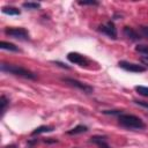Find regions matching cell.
I'll use <instances>...</instances> for the list:
<instances>
[{"label":"cell","mask_w":148,"mask_h":148,"mask_svg":"<svg viewBox=\"0 0 148 148\" xmlns=\"http://www.w3.org/2000/svg\"><path fill=\"white\" fill-rule=\"evenodd\" d=\"M118 123L128 130H143L146 127V124L140 117L130 113H120L118 116Z\"/></svg>","instance_id":"cell-1"},{"label":"cell","mask_w":148,"mask_h":148,"mask_svg":"<svg viewBox=\"0 0 148 148\" xmlns=\"http://www.w3.org/2000/svg\"><path fill=\"white\" fill-rule=\"evenodd\" d=\"M0 69L5 73H9L20 77H24V79H29V80H36L37 75L35 73H32L31 71L21 67V66H16V65H12V64H1Z\"/></svg>","instance_id":"cell-2"},{"label":"cell","mask_w":148,"mask_h":148,"mask_svg":"<svg viewBox=\"0 0 148 148\" xmlns=\"http://www.w3.org/2000/svg\"><path fill=\"white\" fill-rule=\"evenodd\" d=\"M61 80L65 83H67V84H69V86H72L74 88H76V89H79V90H81V91H83L86 94H91L94 91V88L91 86H89V84H87L84 82H81V81H79L76 79H73V77H62Z\"/></svg>","instance_id":"cell-3"},{"label":"cell","mask_w":148,"mask_h":148,"mask_svg":"<svg viewBox=\"0 0 148 148\" xmlns=\"http://www.w3.org/2000/svg\"><path fill=\"white\" fill-rule=\"evenodd\" d=\"M5 34L9 37H13V38L20 39V40L29 39V32L24 28H6Z\"/></svg>","instance_id":"cell-4"},{"label":"cell","mask_w":148,"mask_h":148,"mask_svg":"<svg viewBox=\"0 0 148 148\" xmlns=\"http://www.w3.org/2000/svg\"><path fill=\"white\" fill-rule=\"evenodd\" d=\"M98 31L106 35L108 37H110L112 39H117V35H118L117 34V28H116V25L112 21H108L104 24H101L98 27Z\"/></svg>","instance_id":"cell-5"},{"label":"cell","mask_w":148,"mask_h":148,"mask_svg":"<svg viewBox=\"0 0 148 148\" xmlns=\"http://www.w3.org/2000/svg\"><path fill=\"white\" fill-rule=\"evenodd\" d=\"M67 59H68L72 64L79 65V66H81V67H87V66L90 64L89 59H88L86 56H83V54H81V53H77V52H69V53L67 54Z\"/></svg>","instance_id":"cell-6"},{"label":"cell","mask_w":148,"mask_h":148,"mask_svg":"<svg viewBox=\"0 0 148 148\" xmlns=\"http://www.w3.org/2000/svg\"><path fill=\"white\" fill-rule=\"evenodd\" d=\"M118 66L120 68H123L126 72H132V73H142L146 71V67L139 64H134V62H130V61H125L121 60L118 62Z\"/></svg>","instance_id":"cell-7"},{"label":"cell","mask_w":148,"mask_h":148,"mask_svg":"<svg viewBox=\"0 0 148 148\" xmlns=\"http://www.w3.org/2000/svg\"><path fill=\"white\" fill-rule=\"evenodd\" d=\"M123 34H124V36L127 39H130L132 42H136V40H140L141 39V35L136 30H134L133 28L127 27V25L123 28Z\"/></svg>","instance_id":"cell-8"},{"label":"cell","mask_w":148,"mask_h":148,"mask_svg":"<svg viewBox=\"0 0 148 148\" xmlns=\"http://www.w3.org/2000/svg\"><path fill=\"white\" fill-rule=\"evenodd\" d=\"M91 143L96 145L98 148H111L108 143V139L104 135H92L89 140Z\"/></svg>","instance_id":"cell-9"},{"label":"cell","mask_w":148,"mask_h":148,"mask_svg":"<svg viewBox=\"0 0 148 148\" xmlns=\"http://www.w3.org/2000/svg\"><path fill=\"white\" fill-rule=\"evenodd\" d=\"M1 10L6 15H14L15 16V15H20L21 14V10L18 8H16V7H13V6H3L1 8Z\"/></svg>","instance_id":"cell-10"},{"label":"cell","mask_w":148,"mask_h":148,"mask_svg":"<svg viewBox=\"0 0 148 148\" xmlns=\"http://www.w3.org/2000/svg\"><path fill=\"white\" fill-rule=\"evenodd\" d=\"M54 128L52 126H46V125H43V126H39L37 128H35L32 132H31V135H38V134H42V133H50L52 132Z\"/></svg>","instance_id":"cell-11"},{"label":"cell","mask_w":148,"mask_h":148,"mask_svg":"<svg viewBox=\"0 0 148 148\" xmlns=\"http://www.w3.org/2000/svg\"><path fill=\"white\" fill-rule=\"evenodd\" d=\"M88 131V127L84 126V125H77L73 128H71L69 131H67L66 133L69 134V135H75V134H81V133H84Z\"/></svg>","instance_id":"cell-12"},{"label":"cell","mask_w":148,"mask_h":148,"mask_svg":"<svg viewBox=\"0 0 148 148\" xmlns=\"http://www.w3.org/2000/svg\"><path fill=\"white\" fill-rule=\"evenodd\" d=\"M0 47H1L2 50H8V51H13V52H18V51H20V49H18L15 44L9 43V42H5V40H2V42L0 43Z\"/></svg>","instance_id":"cell-13"},{"label":"cell","mask_w":148,"mask_h":148,"mask_svg":"<svg viewBox=\"0 0 148 148\" xmlns=\"http://www.w3.org/2000/svg\"><path fill=\"white\" fill-rule=\"evenodd\" d=\"M8 104H9V99H8L5 95H1V97H0V111H1L0 116H1V117L5 114V112H6V109H7Z\"/></svg>","instance_id":"cell-14"},{"label":"cell","mask_w":148,"mask_h":148,"mask_svg":"<svg viewBox=\"0 0 148 148\" xmlns=\"http://www.w3.org/2000/svg\"><path fill=\"white\" fill-rule=\"evenodd\" d=\"M22 7L25 9H38V8H40V3L34 2V1H28V2H23Z\"/></svg>","instance_id":"cell-15"},{"label":"cell","mask_w":148,"mask_h":148,"mask_svg":"<svg viewBox=\"0 0 148 148\" xmlns=\"http://www.w3.org/2000/svg\"><path fill=\"white\" fill-rule=\"evenodd\" d=\"M135 51L139 52L140 54L145 56V57H148V45H145V44H139L135 46Z\"/></svg>","instance_id":"cell-16"},{"label":"cell","mask_w":148,"mask_h":148,"mask_svg":"<svg viewBox=\"0 0 148 148\" xmlns=\"http://www.w3.org/2000/svg\"><path fill=\"white\" fill-rule=\"evenodd\" d=\"M135 91L138 94H140L141 96H145V97H148V87H145V86H135Z\"/></svg>","instance_id":"cell-17"},{"label":"cell","mask_w":148,"mask_h":148,"mask_svg":"<svg viewBox=\"0 0 148 148\" xmlns=\"http://www.w3.org/2000/svg\"><path fill=\"white\" fill-rule=\"evenodd\" d=\"M79 5L81 6H98L99 2L98 1H95V0H88V1H79L77 2Z\"/></svg>","instance_id":"cell-18"},{"label":"cell","mask_w":148,"mask_h":148,"mask_svg":"<svg viewBox=\"0 0 148 148\" xmlns=\"http://www.w3.org/2000/svg\"><path fill=\"white\" fill-rule=\"evenodd\" d=\"M139 30H140L141 36H143L145 38L148 39V25H141V27L139 28Z\"/></svg>","instance_id":"cell-19"},{"label":"cell","mask_w":148,"mask_h":148,"mask_svg":"<svg viewBox=\"0 0 148 148\" xmlns=\"http://www.w3.org/2000/svg\"><path fill=\"white\" fill-rule=\"evenodd\" d=\"M103 113L104 114H120V113H123L120 110H105V111H103Z\"/></svg>","instance_id":"cell-20"},{"label":"cell","mask_w":148,"mask_h":148,"mask_svg":"<svg viewBox=\"0 0 148 148\" xmlns=\"http://www.w3.org/2000/svg\"><path fill=\"white\" fill-rule=\"evenodd\" d=\"M134 103H135V104H138V105H140V106H142V108H146V109H148V102L135 99V101H134Z\"/></svg>","instance_id":"cell-21"},{"label":"cell","mask_w":148,"mask_h":148,"mask_svg":"<svg viewBox=\"0 0 148 148\" xmlns=\"http://www.w3.org/2000/svg\"><path fill=\"white\" fill-rule=\"evenodd\" d=\"M38 142V139H32V140H29L28 141V147H34L36 143Z\"/></svg>","instance_id":"cell-22"},{"label":"cell","mask_w":148,"mask_h":148,"mask_svg":"<svg viewBox=\"0 0 148 148\" xmlns=\"http://www.w3.org/2000/svg\"><path fill=\"white\" fill-rule=\"evenodd\" d=\"M44 142H45V143H57V142H58V140L52 139V138H49V139H45V140H44Z\"/></svg>","instance_id":"cell-23"},{"label":"cell","mask_w":148,"mask_h":148,"mask_svg":"<svg viewBox=\"0 0 148 148\" xmlns=\"http://www.w3.org/2000/svg\"><path fill=\"white\" fill-rule=\"evenodd\" d=\"M56 65H59L60 67H62V68H66V69H69V66H67V65H65V64H62V62H60V61H53Z\"/></svg>","instance_id":"cell-24"},{"label":"cell","mask_w":148,"mask_h":148,"mask_svg":"<svg viewBox=\"0 0 148 148\" xmlns=\"http://www.w3.org/2000/svg\"><path fill=\"white\" fill-rule=\"evenodd\" d=\"M140 61H141L146 67H148V57H142V58L140 59Z\"/></svg>","instance_id":"cell-25"},{"label":"cell","mask_w":148,"mask_h":148,"mask_svg":"<svg viewBox=\"0 0 148 148\" xmlns=\"http://www.w3.org/2000/svg\"><path fill=\"white\" fill-rule=\"evenodd\" d=\"M3 148H17V147H16V145H10V146H6Z\"/></svg>","instance_id":"cell-26"}]
</instances>
